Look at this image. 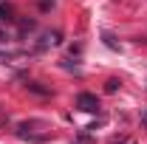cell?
<instances>
[{
    "mask_svg": "<svg viewBox=\"0 0 147 144\" xmlns=\"http://www.w3.org/2000/svg\"><path fill=\"white\" fill-rule=\"evenodd\" d=\"M76 108L85 110V113H96V110H99V99H96L93 93H79V96H76Z\"/></svg>",
    "mask_w": 147,
    "mask_h": 144,
    "instance_id": "1",
    "label": "cell"
},
{
    "mask_svg": "<svg viewBox=\"0 0 147 144\" xmlns=\"http://www.w3.org/2000/svg\"><path fill=\"white\" fill-rule=\"evenodd\" d=\"M28 90H31V93H37V96H51V90H48V88H40L37 82H28Z\"/></svg>",
    "mask_w": 147,
    "mask_h": 144,
    "instance_id": "2",
    "label": "cell"
},
{
    "mask_svg": "<svg viewBox=\"0 0 147 144\" xmlns=\"http://www.w3.org/2000/svg\"><path fill=\"white\" fill-rule=\"evenodd\" d=\"M119 85H122L119 79H108V82H105V90H108V93H116V90H119Z\"/></svg>",
    "mask_w": 147,
    "mask_h": 144,
    "instance_id": "3",
    "label": "cell"
},
{
    "mask_svg": "<svg viewBox=\"0 0 147 144\" xmlns=\"http://www.w3.org/2000/svg\"><path fill=\"white\" fill-rule=\"evenodd\" d=\"M105 42H108V48H119V42H116L110 34H105Z\"/></svg>",
    "mask_w": 147,
    "mask_h": 144,
    "instance_id": "4",
    "label": "cell"
},
{
    "mask_svg": "<svg viewBox=\"0 0 147 144\" xmlns=\"http://www.w3.org/2000/svg\"><path fill=\"white\" fill-rule=\"evenodd\" d=\"M9 17V9H6V6H0V20H6Z\"/></svg>",
    "mask_w": 147,
    "mask_h": 144,
    "instance_id": "5",
    "label": "cell"
},
{
    "mask_svg": "<svg viewBox=\"0 0 147 144\" xmlns=\"http://www.w3.org/2000/svg\"><path fill=\"white\" fill-rule=\"evenodd\" d=\"M0 3H3V0H0Z\"/></svg>",
    "mask_w": 147,
    "mask_h": 144,
    "instance_id": "6",
    "label": "cell"
}]
</instances>
